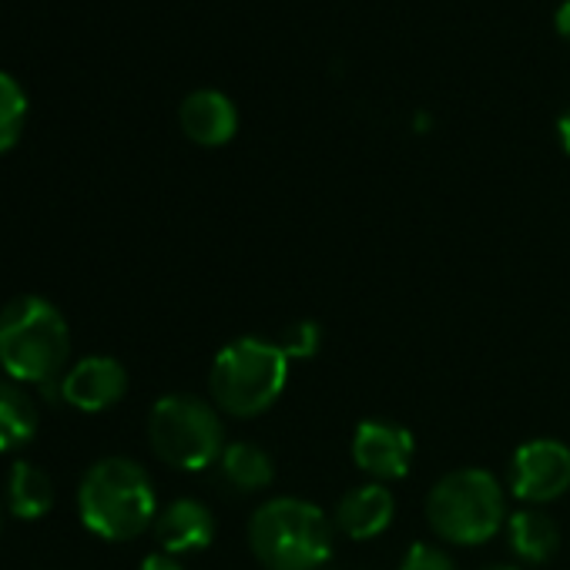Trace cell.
Listing matches in <instances>:
<instances>
[{
  "label": "cell",
  "instance_id": "cell-1",
  "mask_svg": "<svg viewBox=\"0 0 570 570\" xmlns=\"http://www.w3.org/2000/svg\"><path fill=\"white\" fill-rule=\"evenodd\" d=\"M71 356V333L58 306L41 296H18L0 309V366L8 380L45 386L61 380Z\"/></svg>",
  "mask_w": 570,
  "mask_h": 570
},
{
  "label": "cell",
  "instance_id": "cell-2",
  "mask_svg": "<svg viewBox=\"0 0 570 570\" xmlns=\"http://www.w3.org/2000/svg\"><path fill=\"white\" fill-rule=\"evenodd\" d=\"M81 523L101 540H131L155 527L158 500L151 476L128 456L98 460L78 487Z\"/></svg>",
  "mask_w": 570,
  "mask_h": 570
},
{
  "label": "cell",
  "instance_id": "cell-3",
  "mask_svg": "<svg viewBox=\"0 0 570 570\" xmlns=\"http://www.w3.org/2000/svg\"><path fill=\"white\" fill-rule=\"evenodd\" d=\"M248 547L265 570H316L333 553V523L309 500L275 497L252 513Z\"/></svg>",
  "mask_w": 570,
  "mask_h": 570
},
{
  "label": "cell",
  "instance_id": "cell-4",
  "mask_svg": "<svg viewBox=\"0 0 570 570\" xmlns=\"http://www.w3.org/2000/svg\"><path fill=\"white\" fill-rule=\"evenodd\" d=\"M289 376V360L278 350V343L245 336L228 343L208 373L212 403L238 420L265 413L285 390Z\"/></svg>",
  "mask_w": 570,
  "mask_h": 570
},
{
  "label": "cell",
  "instance_id": "cell-5",
  "mask_svg": "<svg viewBox=\"0 0 570 570\" xmlns=\"http://www.w3.org/2000/svg\"><path fill=\"white\" fill-rule=\"evenodd\" d=\"M507 493L487 470L466 466L436 480L426 497V520L436 537L450 543H483L507 527Z\"/></svg>",
  "mask_w": 570,
  "mask_h": 570
},
{
  "label": "cell",
  "instance_id": "cell-6",
  "mask_svg": "<svg viewBox=\"0 0 570 570\" xmlns=\"http://www.w3.org/2000/svg\"><path fill=\"white\" fill-rule=\"evenodd\" d=\"M148 443L158 460L175 470H205L225 450V430L212 403L171 393L151 406L148 416Z\"/></svg>",
  "mask_w": 570,
  "mask_h": 570
},
{
  "label": "cell",
  "instance_id": "cell-7",
  "mask_svg": "<svg viewBox=\"0 0 570 570\" xmlns=\"http://www.w3.org/2000/svg\"><path fill=\"white\" fill-rule=\"evenodd\" d=\"M513 497L523 503H550L570 490V450L557 440H530L510 463Z\"/></svg>",
  "mask_w": 570,
  "mask_h": 570
},
{
  "label": "cell",
  "instance_id": "cell-8",
  "mask_svg": "<svg viewBox=\"0 0 570 570\" xmlns=\"http://www.w3.org/2000/svg\"><path fill=\"white\" fill-rule=\"evenodd\" d=\"M413 450V433L390 420H363L353 436V460L376 483L403 480L410 473Z\"/></svg>",
  "mask_w": 570,
  "mask_h": 570
},
{
  "label": "cell",
  "instance_id": "cell-9",
  "mask_svg": "<svg viewBox=\"0 0 570 570\" xmlns=\"http://www.w3.org/2000/svg\"><path fill=\"white\" fill-rule=\"evenodd\" d=\"M128 393V373L111 356H85L61 376V400L81 413L111 410Z\"/></svg>",
  "mask_w": 570,
  "mask_h": 570
},
{
  "label": "cell",
  "instance_id": "cell-10",
  "mask_svg": "<svg viewBox=\"0 0 570 570\" xmlns=\"http://www.w3.org/2000/svg\"><path fill=\"white\" fill-rule=\"evenodd\" d=\"M212 537H215V517L205 503H198L191 497L168 503L155 517V540H158L161 553H171V557L198 553L212 543Z\"/></svg>",
  "mask_w": 570,
  "mask_h": 570
},
{
  "label": "cell",
  "instance_id": "cell-11",
  "mask_svg": "<svg viewBox=\"0 0 570 570\" xmlns=\"http://www.w3.org/2000/svg\"><path fill=\"white\" fill-rule=\"evenodd\" d=\"M178 125L185 131V138H191L195 145L202 148H218V145H228L235 138V128H238V111L235 105L222 95V91H212V88H202V91H191L181 108H178Z\"/></svg>",
  "mask_w": 570,
  "mask_h": 570
},
{
  "label": "cell",
  "instance_id": "cell-12",
  "mask_svg": "<svg viewBox=\"0 0 570 570\" xmlns=\"http://www.w3.org/2000/svg\"><path fill=\"white\" fill-rule=\"evenodd\" d=\"M396 513V500L383 483H363L350 493H343L340 507H336V527L350 537V540H373L380 537Z\"/></svg>",
  "mask_w": 570,
  "mask_h": 570
},
{
  "label": "cell",
  "instance_id": "cell-13",
  "mask_svg": "<svg viewBox=\"0 0 570 570\" xmlns=\"http://www.w3.org/2000/svg\"><path fill=\"white\" fill-rule=\"evenodd\" d=\"M507 540L523 563H547L560 550V527L550 513L523 507L507 517Z\"/></svg>",
  "mask_w": 570,
  "mask_h": 570
},
{
  "label": "cell",
  "instance_id": "cell-14",
  "mask_svg": "<svg viewBox=\"0 0 570 570\" xmlns=\"http://www.w3.org/2000/svg\"><path fill=\"white\" fill-rule=\"evenodd\" d=\"M55 507V483L51 476L31 463V460H14L8 470V510L18 520H41Z\"/></svg>",
  "mask_w": 570,
  "mask_h": 570
},
{
  "label": "cell",
  "instance_id": "cell-15",
  "mask_svg": "<svg viewBox=\"0 0 570 570\" xmlns=\"http://www.w3.org/2000/svg\"><path fill=\"white\" fill-rule=\"evenodd\" d=\"M38 423L41 413L35 396L14 380H0V453L28 446L38 433Z\"/></svg>",
  "mask_w": 570,
  "mask_h": 570
},
{
  "label": "cell",
  "instance_id": "cell-16",
  "mask_svg": "<svg viewBox=\"0 0 570 570\" xmlns=\"http://www.w3.org/2000/svg\"><path fill=\"white\" fill-rule=\"evenodd\" d=\"M218 473H222V480L232 490L255 493V490H265L272 483L275 466H272V456L262 446H255V443H232L218 456Z\"/></svg>",
  "mask_w": 570,
  "mask_h": 570
},
{
  "label": "cell",
  "instance_id": "cell-17",
  "mask_svg": "<svg viewBox=\"0 0 570 570\" xmlns=\"http://www.w3.org/2000/svg\"><path fill=\"white\" fill-rule=\"evenodd\" d=\"M24 121H28L24 88L11 75L0 71V155L18 145V138L24 131Z\"/></svg>",
  "mask_w": 570,
  "mask_h": 570
},
{
  "label": "cell",
  "instance_id": "cell-18",
  "mask_svg": "<svg viewBox=\"0 0 570 570\" xmlns=\"http://www.w3.org/2000/svg\"><path fill=\"white\" fill-rule=\"evenodd\" d=\"M275 343L285 353V360H309L323 346V330L316 323H309V320L306 323H293Z\"/></svg>",
  "mask_w": 570,
  "mask_h": 570
},
{
  "label": "cell",
  "instance_id": "cell-19",
  "mask_svg": "<svg viewBox=\"0 0 570 570\" xmlns=\"http://www.w3.org/2000/svg\"><path fill=\"white\" fill-rule=\"evenodd\" d=\"M400 570H456L450 553L433 543H413L400 563Z\"/></svg>",
  "mask_w": 570,
  "mask_h": 570
},
{
  "label": "cell",
  "instance_id": "cell-20",
  "mask_svg": "<svg viewBox=\"0 0 570 570\" xmlns=\"http://www.w3.org/2000/svg\"><path fill=\"white\" fill-rule=\"evenodd\" d=\"M141 570H181V563L171 553H148L141 560Z\"/></svg>",
  "mask_w": 570,
  "mask_h": 570
},
{
  "label": "cell",
  "instance_id": "cell-21",
  "mask_svg": "<svg viewBox=\"0 0 570 570\" xmlns=\"http://www.w3.org/2000/svg\"><path fill=\"white\" fill-rule=\"evenodd\" d=\"M553 24H557V35L570 45V0H563V4L557 8V18H553Z\"/></svg>",
  "mask_w": 570,
  "mask_h": 570
},
{
  "label": "cell",
  "instance_id": "cell-22",
  "mask_svg": "<svg viewBox=\"0 0 570 570\" xmlns=\"http://www.w3.org/2000/svg\"><path fill=\"white\" fill-rule=\"evenodd\" d=\"M557 138H560V148L570 155V108L557 118Z\"/></svg>",
  "mask_w": 570,
  "mask_h": 570
},
{
  "label": "cell",
  "instance_id": "cell-23",
  "mask_svg": "<svg viewBox=\"0 0 570 570\" xmlns=\"http://www.w3.org/2000/svg\"><path fill=\"white\" fill-rule=\"evenodd\" d=\"M487 570H517V567H503V563H497V567H487Z\"/></svg>",
  "mask_w": 570,
  "mask_h": 570
},
{
  "label": "cell",
  "instance_id": "cell-24",
  "mask_svg": "<svg viewBox=\"0 0 570 570\" xmlns=\"http://www.w3.org/2000/svg\"><path fill=\"white\" fill-rule=\"evenodd\" d=\"M0 527H4V513H0Z\"/></svg>",
  "mask_w": 570,
  "mask_h": 570
}]
</instances>
